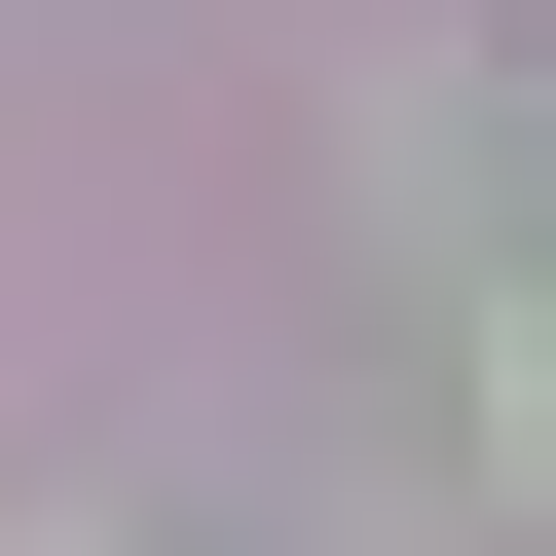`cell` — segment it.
I'll list each match as a JSON object with an SVG mask.
<instances>
[{
	"mask_svg": "<svg viewBox=\"0 0 556 556\" xmlns=\"http://www.w3.org/2000/svg\"><path fill=\"white\" fill-rule=\"evenodd\" d=\"M519 482H556V298H519Z\"/></svg>",
	"mask_w": 556,
	"mask_h": 556,
	"instance_id": "cell-1",
	"label": "cell"
}]
</instances>
